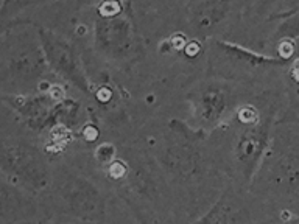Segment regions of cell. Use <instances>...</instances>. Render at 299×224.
I'll return each mask as SVG.
<instances>
[{"mask_svg": "<svg viewBox=\"0 0 299 224\" xmlns=\"http://www.w3.org/2000/svg\"><path fill=\"white\" fill-rule=\"evenodd\" d=\"M55 202L59 213L86 224H103L106 220V198L88 178L69 175L55 187Z\"/></svg>", "mask_w": 299, "mask_h": 224, "instance_id": "obj_1", "label": "cell"}, {"mask_svg": "<svg viewBox=\"0 0 299 224\" xmlns=\"http://www.w3.org/2000/svg\"><path fill=\"white\" fill-rule=\"evenodd\" d=\"M3 180L27 193H39L51 184L50 168L35 146L27 143H3Z\"/></svg>", "mask_w": 299, "mask_h": 224, "instance_id": "obj_2", "label": "cell"}, {"mask_svg": "<svg viewBox=\"0 0 299 224\" xmlns=\"http://www.w3.org/2000/svg\"><path fill=\"white\" fill-rule=\"evenodd\" d=\"M11 45H5V67L16 81H31L44 72V62L47 61L44 50L39 48L41 39L30 33H17L13 36Z\"/></svg>", "mask_w": 299, "mask_h": 224, "instance_id": "obj_3", "label": "cell"}, {"mask_svg": "<svg viewBox=\"0 0 299 224\" xmlns=\"http://www.w3.org/2000/svg\"><path fill=\"white\" fill-rule=\"evenodd\" d=\"M38 33L42 50L46 53V58L47 62L50 64V67L56 73H59L61 77L72 81L73 84H77L80 89L86 90L88 81L84 78V73L77 59V55H75L73 47L67 44L64 39H61V36L51 33L50 30L39 27Z\"/></svg>", "mask_w": 299, "mask_h": 224, "instance_id": "obj_4", "label": "cell"}, {"mask_svg": "<svg viewBox=\"0 0 299 224\" xmlns=\"http://www.w3.org/2000/svg\"><path fill=\"white\" fill-rule=\"evenodd\" d=\"M133 28L131 24L120 13L103 16L95 27V42L103 55L109 58H125L133 48Z\"/></svg>", "mask_w": 299, "mask_h": 224, "instance_id": "obj_5", "label": "cell"}, {"mask_svg": "<svg viewBox=\"0 0 299 224\" xmlns=\"http://www.w3.org/2000/svg\"><path fill=\"white\" fill-rule=\"evenodd\" d=\"M266 134H268V122L262 117L251 125H248L243 134L237 138L236 145V161L242 172L243 180L249 184L255 173L262 167V154L266 146Z\"/></svg>", "mask_w": 299, "mask_h": 224, "instance_id": "obj_6", "label": "cell"}, {"mask_svg": "<svg viewBox=\"0 0 299 224\" xmlns=\"http://www.w3.org/2000/svg\"><path fill=\"white\" fill-rule=\"evenodd\" d=\"M36 204L28 193L16 185L2 182V224H30L35 215Z\"/></svg>", "mask_w": 299, "mask_h": 224, "instance_id": "obj_7", "label": "cell"}, {"mask_svg": "<svg viewBox=\"0 0 299 224\" xmlns=\"http://www.w3.org/2000/svg\"><path fill=\"white\" fill-rule=\"evenodd\" d=\"M247 210L232 190L224 191L204 215L192 224H245Z\"/></svg>", "mask_w": 299, "mask_h": 224, "instance_id": "obj_8", "label": "cell"}, {"mask_svg": "<svg viewBox=\"0 0 299 224\" xmlns=\"http://www.w3.org/2000/svg\"><path fill=\"white\" fill-rule=\"evenodd\" d=\"M229 3L224 2H194L187 5L189 22L198 36H207L226 17Z\"/></svg>", "mask_w": 299, "mask_h": 224, "instance_id": "obj_9", "label": "cell"}, {"mask_svg": "<svg viewBox=\"0 0 299 224\" xmlns=\"http://www.w3.org/2000/svg\"><path fill=\"white\" fill-rule=\"evenodd\" d=\"M226 104H228L226 93L218 88H213L204 90L199 95L198 111L199 115L202 117V120L213 123L223 115L224 109H226Z\"/></svg>", "mask_w": 299, "mask_h": 224, "instance_id": "obj_10", "label": "cell"}, {"mask_svg": "<svg viewBox=\"0 0 299 224\" xmlns=\"http://www.w3.org/2000/svg\"><path fill=\"white\" fill-rule=\"evenodd\" d=\"M36 224H49V223H47V221H38Z\"/></svg>", "mask_w": 299, "mask_h": 224, "instance_id": "obj_11", "label": "cell"}]
</instances>
